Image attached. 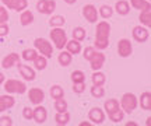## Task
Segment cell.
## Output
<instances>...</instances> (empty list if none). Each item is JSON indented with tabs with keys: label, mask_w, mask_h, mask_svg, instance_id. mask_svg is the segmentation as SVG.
Returning a JSON list of instances; mask_svg holds the SVG:
<instances>
[{
	"label": "cell",
	"mask_w": 151,
	"mask_h": 126,
	"mask_svg": "<svg viewBox=\"0 0 151 126\" xmlns=\"http://www.w3.org/2000/svg\"><path fill=\"white\" fill-rule=\"evenodd\" d=\"M13 1H14V0H1V3H3V6H6L7 9H9V7L11 6V3H13Z\"/></svg>",
	"instance_id": "cell-44"
},
{
	"label": "cell",
	"mask_w": 151,
	"mask_h": 126,
	"mask_svg": "<svg viewBox=\"0 0 151 126\" xmlns=\"http://www.w3.org/2000/svg\"><path fill=\"white\" fill-rule=\"evenodd\" d=\"M118 53L120 58H129L133 53V46H132V41L127 38L119 39L118 42Z\"/></svg>",
	"instance_id": "cell-8"
},
{
	"label": "cell",
	"mask_w": 151,
	"mask_h": 126,
	"mask_svg": "<svg viewBox=\"0 0 151 126\" xmlns=\"http://www.w3.org/2000/svg\"><path fill=\"white\" fill-rule=\"evenodd\" d=\"M55 109H56V112H65V111H67V101L63 97L55 99Z\"/></svg>",
	"instance_id": "cell-36"
},
{
	"label": "cell",
	"mask_w": 151,
	"mask_h": 126,
	"mask_svg": "<svg viewBox=\"0 0 151 126\" xmlns=\"http://www.w3.org/2000/svg\"><path fill=\"white\" fill-rule=\"evenodd\" d=\"M32 62H34L35 70H45L46 66H48V58H45V56H42V55H38Z\"/></svg>",
	"instance_id": "cell-26"
},
{
	"label": "cell",
	"mask_w": 151,
	"mask_h": 126,
	"mask_svg": "<svg viewBox=\"0 0 151 126\" xmlns=\"http://www.w3.org/2000/svg\"><path fill=\"white\" fill-rule=\"evenodd\" d=\"M9 21V10L6 6H0V24Z\"/></svg>",
	"instance_id": "cell-39"
},
{
	"label": "cell",
	"mask_w": 151,
	"mask_h": 126,
	"mask_svg": "<svg viewBox=\"0 0 151 126\" xmlns=\"http://www.w3.org/2000/svg\"><path fill=\"white\" fill-rule=\"evenodd\" d=\"M113 11H116L119 16H127L130 13V3L126 0H118L113 7Z\"/></svg>",
	"instance_id": "cell-17"
},
{
	"label": "cell",
	"mask_w": 151,
	"mask_h": 126,
	"mask_svg": "<svg viewBox=\"0 0 151 126\" xmlns=\"http://www.w3.org/2000/svg\"><path fill=\"white\" fill-rule=\"evenodd\" d=\"M56 9V1L55 0H38L37 1V10L41 14L50 16Z\"/></svg>",
	"instance_id": "cell-7"
},
{
	"label": "cell",
	"mask_w": 151,
	"mask_h": 126,
	"mask_svg": "<svg viewBox=\"0 0 151 126\" xmlns=\"http://www.w3.org/2000/svg\"><path fill=\"white\" fill-rule=\"evenodd\" d=\"M49 94H50V97H52L53 99H58V98L65 97V90L60 87L59 84H55V86H52V87H50Z\"/></svg>",
	"instance_id": "cell-29"
},
{
	"label": "cell",
	"mask_w": 151,
	"mask_h": 126,
	"mask_svg": "<svg viewBox=\"0 0 151 126\" xmlns=\"http://www.w3.org/2000/svg\"><path fill=\"white\" fill-rule=\"evenodd\" d=\"M109 116V119L113 122V123H119L120 121H123V118H124V112L123 109H116V111H113V112H109L108 114Z\"/></svg>",
	"instance_id": "cell-30"
},
{
	"label": "cell",
	"mask_w": 151,
	"mask_h": 126,
	"mask_svg": "<svg viewBox=\"0 0 151 126\" xmlns=\"http://www.w3.org/2000/svg\"><path fill=\"white\" fill-rule=\"evenodd\" d=\"M34 46H35V49L38 50V53L39 55L45 56V58H52L53 55V45L49 42L48 39L45 38H35L34 41Z\"/></svg>",
	"instance_id": "cell-4"
},
{
	"label": "cell",
	"mask_w": 151,
	"mask_h": 126,
	"mask_svg": "<svg viewBox=\"0 0 151 126\" xmlns=\"http://www.w3.org/2000/svg\"><path fill=\"white\" fill-rule=\"evenodd\" d=\"M126 126H137V123H136V122H127Z\"/></svg>",
	"instance_id": "cell-48"
},
{
	"label": "cell",
	"mask_w": 151,
	"mask_h": 126,
	"mask_svg": "<svg viewBox=\"0 0 151 126\" xmlns=\"http://www.w3.org/2000/svg\"><path fill=\"white\" fill-rule=\"evenodd\" d=\"M28 99L31 101V104L34 105H39L43 102L45 99V93H43L42 88H38V87H34L28 91Z\"/></svg>",
	"instance_id": "cell-12"
},
{
	"label": "cell",
	"mask_w": 151,
	"mask_h": 126,
	"mask_svg": "<svg viewBox=\"0 0 151 126\" xmlns=\"http://www.w3.org/2000/svg\"><path fill=\"white\" fill-rule=\"evenodd\" d=\"M99 16L102 17V18H111L112 17V14H113V7H111V6H108V4H104V6H101L99 7Z\"/></svg>",
	"instance_id": "cell-34"
},
{
	"label": "cell",
	"mask_w": 151,
	"mask_h": 126,
	"mask_svg": "<svg viewBox=\"0 0 151 126\" xmlns=\"http://www.w3.org/2000/svg\"><path fill=\"white\" fill-rule=\"evenodd\" d=\"M91 95L94 98H102L104 95H105V88H104V86H94V84H92Z\"/></svg>",
	"instance_id": "cell-37"
},
{
	"label": "cell",
	"mask_w": 151,
	"mask_h": 126,
	"mask_svg": "<svg viewBox=\"0 0 151 126\" xmlns=\"http://www.w3.org/2000/svg\"><path fill=\"white\" fill-rule=\"evenodd\" d=\"M150 121H151V118H150V116H148V118H147V122H146V125H147V126H150V123H151Z\"/></svg>",
	"instance_id": "cell-49"
},
{
	"label": "cell",
	"mask_w": 151,
	"mask_h": 126,
	"mask_svg": "<svg viewBox=\"0 0 151 126\" xmlns=\"http://www.w3.org/2000/svg\"><path fill=\"white\" fill-rule=\"evenodd\" d=\"M109 35H111V24L106 21H99L95 28V39L109 41Z\"/></svg>",
	"instance_id": "cell-5"
},
{
	"label": "cell",
	"mask_w": 151,
	"mask_h": 126,
	"mask_svg": "<svg viewBox=\"0 0 151 126\" xmlns=\"http://www.w3.org/2000/svg\"><path fill=\"white\" fill-rule=\"evenodd\" d=\"M20 62V55L16 52H11L9 55H6L1 60V67L3 69H11L14 65H17Z\"/></svg>",
	"instance_id": "cell-16"
},
{
	"label": "cell",
	"mask_w": 151,
	"mask_h": 126,
	"mask_svg": "<svg viewBox=\"0 0 151 126\" xmlns=\"http://www.w3.org/2000/svg\"><path fill=\"white\" fill-rule=\"evenodd\" d=\"M27 7H28V0H14L9 9L17 11V13H21V11H24Z\"/></svg>",
	"instance_id": "cell-28"
},
{
	"label": "cell",
	"mask_w": 151,
	"mask_h": 126,
	"mask_svg": "<svg viewBox=\"0 0 151 126\" xmlns=\"http://www.w3.org/2000/svg\"><path fill=\"white\" fill-rule=\"evenodd\" d=\"M3 88L7 94H24L27 91V86L24 81L16 80V78H9L4 80L3 83Z\"/></svg>",
	"instance_id": "cell-2"
},
{
	"label": "cell",
	"mask_w": 151,
	"mask_h": 126,
	"mask_svg": "<svg viewBox=\"0 0 151 126\" xmlns=\"http://www.w3.org/2000/svg\"><path fill=\"white\" fill-rule=\"evenodd\" d=\"M137 101H139V105L141 107V109L151 111V93L150 91L141 93V95L137 98Z\"/></svg>",
	"instance_id": "cell-18"
},
{
	"label": "cell",
	"mask_w": 151,
	"mask_h": 126,
	"mask_svg": "<svg viewBox=\"0 0 151 126\" xmlns=\"http://www.w3.org/2000/svg\"><path fill=\"white\" fill-rule=\"evenodd\" d=\"M32 119L35 121V123H38V125H42V123H45V122H46V119H48V111H46V108H45V107H42L41 104L35 105V108H34Z\"/></svg>",
	"instance_id": "cell-13"
},
{
	"label": "cell",
	"mask_w": 151,
	"mask_h": 126,
	"mask_svg": "<svg viewBox=\"0 0 151 126\" xmlns=\"http://www.w3.org/2000/svg\"><path fill=\"white\" fill-rule=\"evenodd\" d=\"M132 35H133V39H134L136 42H139V44H144L148 41L150 38V31H148V28L144 27V25H136L133 27V31H132Z\"/></svg>",
	"instance_id": "cell-6"
},
{
	"label": "cell",
	"mask_w": 151,
	"mask_h": 126,
	"mask_svg": "<svg viewBox=\"0 0 151 126\" xmlns=\"http://www.w3.org/2000/svg\"><path fill=\"white\" fill-rule=\"evenodd\" d=\"M49 37H50V41L53 42L55 48L56 49H65L66 44H67V34H66V31L63 30L62 27H53L52 28V31L49 32Z\"/></svg>",
	"instance_id": "cell-1"
},
{
	"label": "cell",
	"mask_w": 151,
	"mask_h": 126,
	"mask_svg": "<svg viewBox=\"0 0 151 126\" xmlns=\"http://www.w3.org/2000/svg\"><path fill=\"white\" fill-rule=\"evenodd\" d=\"M86 30L83 27H76L74 30H73V32H71V37H73V39H76V41H78V42H81V41H84L86 39Z\"/></svg>",
	"instance_id": "cell-31"
},
{
	"label": "cell",
	"mask_w": 151,
	"mask_h": 126,
	"mask_svg": "<svg viewBox=\"0 0 151 126\" xmlns=\"http://www.w3.org/2000/svg\"><path fill=\"white\" fill-rule=\"evenodd\" d=\"M88 119L91 121L92 125H102L105 122V112L99 107H94L88 112Z\"/></svg>",
	"instance_id": "cell-9"
},
{
	"label": "cell",
	"mask_w": 151,
	"mask_h": 126,
	"mask_svg": "<svg viewBox=\"0 0 151 126\" xmlns=\"http://www.w3.org/2000/svg\"><path fill=\"white\" fill-rule=\"evenodd\" d=\"M0 126H13V119L10 116L3 115L0 118Z\"/></svg>",
	"instance_id": "cell-43"
},
{
	"label": "cell",
	"mask_w": 151,
	"mask_h": 126,
	"mask_svg": "<svg viewBox=\"0 0 151 126\" xmlns=\"http://www.w3.org/2000/svg\"><path fill=\"white\" fill-rule=\"evenodd\" d=\"M55 122H56V125H59V126L67 125V123L70 122V114H69L67 111H65V112H56Z\"/></svg>",
	"instance_id": "cell-23"
},
{
	"label": "cell",
	"mask_w": 151,
	"mask_h": 126,
	"mask_svg": "<svg viewBox=\"0 0 151 126\" xmlns=\"http://www.w3.org/2000/svg\"><path fill=\"white\" fill-rule=\"evenodd\" d=\"M34 22V14L31 10H25L21 11V16H20V24L22 27H27V25H31Z\"/></svg>",
	"instance_id": "cell-22"
},
{
	"label": "cell",
	"mask_w": 151,
	"mask_h": 126,
	"mask_svg": "<svg viewBox=\"0 0 151 126\" xmlns=\"http://www.w3.org/2000/svg\"><path fill=\"white\" fill-rule=\"evenodd\" d=\"M9 32H10L9 24L7 22H1L0 24V37H6V35H9Z\"/></svg>",
	"instance_id": "cell-42"
},
{
	"label": "cell",
	"mask_w": 151,
	"mask_h": 126,
	"mask_svg": "<svg viewBox=\"0 0 151 126\" xmlns=\"http://www.w3.org/2000/svg\"><path fill=\"white\" fill-rule=\"evenodd\" d=\"M77 0H65V3H67V4H74Z\"/></svg>",
	"instance_id": "cell-47"
},
{
	"label": "cell",
	"mask_w": 151,
	"mask_h": 126,
	"mask_svg": "<svg viewBox=\"0 0 151 126\" xmlns=\"http://www.w3.org/2000/svg\"><path fill=\"white\" fill-rule=\"evenodd\" d=\"M120 108L123 109L124 114H132L133 111L137 108L139 105V101H137V97H136L133 93H124L120 98Z\"/></svg>",
	"instance_id": "cell-3"
},
{
	"label": "cell",
	"mask_w": 151,
	"mask_h": 126,
	"mask_svg": "<svg viewBox=\"0 0 151 126\" xmlns=\"http://www.w3.org/2000/svg\"><path fill=\"white\" fill-rule=\"evenodd\" d=\"M58 62H59L60 66H63V67H67V66L71 65V62H73V55L69 53L67 50H62L58 56Z\"/></svg>",
	"instance_id": "cell-21"
},
{
	"label": "cell",
	"mask_w": 151,
	"mask_h": 126,
	"mask_svg": "<svg viewBox=\"0 0 151 126\" xmlns=\"http://www.w3.org/2000/svg\"><path fill=\"white\" fill-rule=\"evenodd\" d=\"M95 50L97 49H95L94 46H87L86 49L83 50V56H84V59L90 62V59H91L92 56H94V53H95Z\"/></svg>",
	"instance_id": "cell-38"
},
{
	"label": "cell",
	"mask_w": 151,
	"mask_h": 126,
	"mask_svg": "<svg viewBox=\"0 0 151 126\" xmlns=\"http://www.w3.org/2000/svg\"><path fill=\"white\" fill-rule=\"evenodd\" d=\"M73 91L76 94H81L86 91V81L84 83H73Z\"/></svg>",
	"instance_id": "cell-40"
},
{
	"label": "cell",
	"mask_w": 151,
	"mask_h": 126,
	"mask_svg": "<svg viewBox=\"0 0 151 126\" xmlns=\"http://www.w3.org/2000/svg\"><path fill=\"white\" fill-rule=\"evenodd\" d=\"M4 80H6L4 74H3V73H1V71H0V86H1V84H3V83H4Z\"/></svg>",
	"instance_id": "cell-45"
},
{
	"label": "cell",
	"mask_w": 151,
	"mask_h": 126,
	"mask_svg": "<svg viewBox=\"0 0 151 126\" xmlns=\"http://www.w3.org/2000/svg\"><path fill=\"white\" fill-rule=\"evenodd\" d=\"M130 4H132L133 9L140 11L143 9H146V7H150L151 3H150V0H130Z\"/></svg>",
	"instance_id": "cell-33"
},
{
	"label": "cell",
	"mask_w": 151,
	"mask_h": 126,
	"mask_svg": "<svg viewBox=\"0 0 151 126\" xmlns=\"http://www.w3.org/2000/svg\"><path fill=\"white\" fill-rule=\"evenodd\" d=\"M17 67H18V71L22 76V78L25 81H34L37 78V73H35V69H32L31 66L28 65H22V63H17Z\"/></svg>",
	"instance_id": "cell-10"
},
{
	"label": "cell",
	"mask_w": 151,
	"mask_h": 126,
	"mask_svg": "<svg viewBox=\"0 0 151 126\" xmlns=\"http://www.w3.org/2000/svg\"><path fill=\"white\" fill-rule=\"evenodd\" d=\"M16 105V99L11 94L6 93L4 95H0V112H4V111L10 109Z\"/></svg>",
	"instance_id": "cell-15"
},
{
	"label": "cell",
	"mask_w": 151,
	"mask_h": 126,
	"mask_svg": "<svg viewBox=\"0 0 151 126\" xmlns=\"http://www.w3.org/2000/svg\"><path fill=\"white\" fill-rule=\"evenodd\" d=\"M119 108H120V104H119V101L116 98H109V99H106V101L104 102V109H105L106 114L113 112V111L119 109Z\"/></svg>",
	"instance_id": "cell-24"
},
{
	"label": "cell",
	"mask_w": 151,
	"mask_h": 126,
	"mask_svg": "<svg viewBox=\"0 0 151 126\" xmlns=\"http://www.w3.org/2000/svg\"><path fill=\"white\" fill-rule=\"evenodd\" d=\"M65 48L71 55H78L81 52V42L76 41V39H70V41H67V44H66Z\"/></svg>",
	"instance_id": "cell-20"
},
{
	"label": "cell",
	"mask_w": 151,
	"mask_h": 126,
	"mask_svg": "<svg viewBox=\"0 0 151 126\" xmlns=\"http://www.w3.org/2000/svg\"><path fill=\"white\" fill-rule=\"evenodd\" d=\"M70 78L73 83H84L86 81V74L83 70H74L71 73Z\"/></svg>",
	"instance_id": "cell-35"
},
{
	"label": "cell",
	"mask_w": 151,
	"mask_h": 126,
	"mask_svg": "<svg viewBox=\"0 0 151 126\" xmlns=\"http://www.w3.org/2000/svg\"><path fill=\"white\" fill-rule=\"evenodd\" d=\"M105 60H106V58H105V55L102 52L101 50H95L94 56L90 59V66H91L92 70H99L105 65Z\"/></svg>",
	"instance_id": "cell-14"
},
{
	"label": "cell",
	"mask_w": 151,
	"mask_h": 126,
	"mask_svg": "<svg viewBox=\"0 0 151 126\" xmlns=\"http://www.w3.org/2000/svg\"><path fill=\"white\" fill-rule=\"evenodd\" d=\"M32 115H34L32 108H29V107H24V108H22V116H24V119L31 121V119H32Z\"/></svg>",
	"instance_id": "cell-41"
},
{
	"label": "cell",
	"mask_w": 151,
	"mask_h": 126,
	"mask_svg": "<svg viewBox=\"0 0 151 126\" xmlns=\"http://www.w3.org/2000/svg\"><path fill=\"white\" fill-rule=\"evenodd\" d=\"M91 80L94 86H104L105 81H106V76L104 74L102 71L94 70V73H92V76H91Z\"/></svg>",
	"instance_id": "cell-25"
},
{
	"label": "cell",
	"mask_w": 151,
	"mask_h": 126,
	"mask_svg": "<svg viewBox=\"0 0 151 126\" xmlns=\"http://www.w3.org/2000/svg\"><path fill=\"white\" fill-rule=\"evenodd\" d=\"M83 17L86 18L88 22H97L98 21V10L94 4H86L83 7Z\"/></svg>",
	"instance_id": "cell-11"
},
{
	"label": "cell",
	"mask_w": 151,
	"mask_h": 126,
	"mask_svg": "<svg viewBox=\"0 0 151 126\" xmlns=\"http://www.w3.org/2000/svg\"><path fill=\"white\" fill-rule=\"evenodd\" d=\"M91 125H92L91 122H81L80 123V126H91Z\"/></svg>",
	"instance_id": "cell-46"
},
{
	"label": "cell",
	"mask_w": 151,
	"mask_h": 126,
	"mask_svg": "<svg viewBox=\"0 0 151 126\" xmlns=\"http://www.w3.org/2000/svg\"><path fill=\"white\" fill-rule=\"evenodd\" d=\"M139 21H140L141 25H144V27H147V28L151 25V6L143 9V10H140Z\"/></svg>",
	"instance_id": "cell-19"
},
{
	"label": "cell",
	"mask_w": 151,
	"mask_h": 126,
	"mask_svg": "<svg viewBox=\"0 0 151 126\" xmlns=\"http://www.w3.org/2000/svg\"><path fill=\"white\" fill-rule=\"evenodd\" d=\"M66 22V18L63 16H52L49 18V25L53 27H63Z\"/></svg>",
	"instance_id": "cell-32"
},
{
	"label": "cell",
	"mask_w": 151,
	"mask_h": 126,
	"mask_svg": "<svg viewBox=\"0 0 151 126\" xmlns=\"http://www.w3.org/2000/svg\"><path fill=\"white\" fill-rule=\"evenodd\" d=\"M38 55H39V53H38V50L35 49V48H27V49L22 50L21 58H22V59H24L25 62H32Z\"/></svg>",
	"instance_id": "cell-27"
}]
</instances>
